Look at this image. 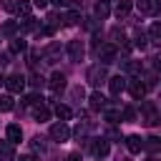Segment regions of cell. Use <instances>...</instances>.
<instances>
[{"label":"cell","instance_id":"cell-1","mask_svg":"<svg viewBox=\"0 0 161 161\" xmlns=\"http://www.w3.org/2000/svg\"><path fill=\"white\" fill-rule=\"evenodd\" d=\"M96 55H98V60L103 65H108V63L118 60V48H116V43H103V45L96 48Z\"/></svg>","mask_w":161,"mask_h":161},{"label":"cell","instance_id":"cell-2","mask_svg":"<svg viewBox=\"0 0 161 161\" xmlns=\"http://www.w3.org/2000/svg\"><path fill=\"white\" fill-rule=\"evenodd\" d=\"M141 121H143L146 126H156V123L161 121V116H158V111H156V106H153L151 101H143V103H141Z\"/></svg>","mask_w":161,"mask_h":161},{"label":"cell","instance_id":"cell-3","mask_svg":"<svg viewBox=\"0 0 161 161\" xmlns=\"http://www.w3.org/2000/svg\"><path fill=\"white\" fill-rule=\"evenodd\" d=\"M70 136H73V131L68 128V123H65V121H58V123H53V126H50V138H53L55 143H65Z\"/></svg>","mask_w":161,"mask_h":161},{"label":"cell","instance_id":"cell-4","mask_svg":"<svg viewBox=\"0 0 161 161\" xmlns=\"http://www.w3.org/2000/svg\"><path fill=\"white\" fill-rule=\"evenodd\" d=\"M88 80L93 86H101V83H108V73H106V65L103 63H96L88 68Z\"/></svg>","mask_w":161,"mask_h":161},{"label":"cell","instance_id":"cell-5","mask_svg":"<svg viewBox=\"0 0 161 161\" xmlns=\"http://www.w3.org/2000/svg\"><path fill=\"white\" fill-rule=\"evenodd\" d=\"M86 141H88L91 153H93L96 158H106V156H108L111 146H108V141H106V138H86Z\"/></svg>","mask_w":161,"mask_h":161},{"label":"cell","instance_id":"cell-6","mask_svg":"<svg viewBox=\"0 0 161 161\" xmlns=\"http://www.w3.org/2000/svg\"><path fill=\"white\" fill-rule=\"evenodd\" d=\"M3 83H5V88H8L10 93H23V88H25V83H28V80H25V75L13 73V75H8Z\"/></svg>","mask_w":161,"mask_h":161},{"label":"cell","instance_id":"cell-7","mask_svg":"<svg viewBox=\"0 0 161 161\" xmlns=\"http://www.w3.org/2000/svg\"><path fill=\"white\" fill-rule=\"evenodd\" d=\"M126 78H128V75H126ZM126 91H128V93H131L136 101H138V98L143 101V96H146V91H148V88L143 86V80H141V78H128V83H126Z\"/></svg>","mask_w":161,"mask_h":161},{"label":"cell","instance_id":"cell-8","mask_svg":"<svg viewBox=\"0 0 161 161\" xmlns=\"http://www.w3.org/2000/svg\"><path fill=\"white\" fill-rule=\"evenodd\" d=\"M83 55H86V45H83V40H70L68 43V58L73 60V63H80L83 60Z\"/></svg>","mask_w":161,"mask_h":161},{"label":"cell","instance_id":"cell-9","mask_svg":"<svg viewBox=\"0 0 161 161\" xmlns=\"http://www.w3.org/2000/svg\"><path fill=\"white\" fill-rule=\"evenodd\" d=\"M126 83H128L126 75H113V78H108V91H111L113 96H121V93L126 91Z\"/></svg>","mask_w":161,"mask_h":161},{"label":"cell","instance_id":"cell-10","mask_svg":"<svg viewBox=\"0 0 161 161\" xmlns=\"http://www.w3.org/2000/svg\"><path fill=\"white\" fill-rule=\"evenodd\" d=\"M136 8L143 15H156L158 8H161V0H136Z\"/></svg>","mask_w":161,"mask_h":161},{"label":"cell","instance_id":"cell-11","mask_svg":"<svg viewBox=\"0 0 161 161\" xmlns=\"http://www.w3.org/2000/svg\"><path fill=\"white\" fill-rule=\"evenodd\" d=\"M60 53H63V48H60L58 43H50L40 55H43V60H45V63H55V60H60Z\"/></svg>","mask_w":161,"mask_h":161},{"label":"cell","instance_id":"cell-12","mask_svg":"<svg viewBox=\"0 0 161 161\" xmlns=\"http://www.w3.org/2000/svg\"><path fill=\"white\" fill-rule=\"evenodd\" d=\"M126 146H128V151H131V153H141V151L146 148V138H141V136L131 133V136H126Z\"/></svg>","mask_w":161,"mask_h":161},{"label":"cell","instance_id":"cell-13","mask_svg":"<svg viewBox=\"0 0 161 161\" xmlns=\"http://www.w3.org/2000/svg\"><path fill=\"white\" fill-rule=\"evenodd\" d=\"M48 86L53 88V93H60V91L65 88V73H60V70H55V73L50 75V80H48Z\"/></svg>","mask_w":161,"mask_h":161},{"label":"cell","instance_id":"cell-14","mask_svg":"<svg viewBox=\"0 0 161 161\" xmlns=\"http://www.w3.org/2000/svg\"><path fill=\"white\" fill-rule=\"evenodd\" d=\"M0 161H15V146H13V141H0Z\"/></svg>","mask_w":161,"mask_h":161},{"label":"cell","instance_id":"cell-15","mask_svg":"<svg viewBox=\"0 0 161 161\" xmlns=\"http://www.w3.org/2000/svg\"><path fill=\"white\" fill-rule=\"evenodd\" d=\"M88 101H91V108H93V111H103V108L108 106V101H106V96H103L101 91H93Z\"/></svg>","mask_w":161,"mask_h":161},{"label":"cell","instance_id":"cell-16","mask_svg":"<svg viewBox=\"0 0 161 161\" xmlns=\"http://www.w3.org/2000/svg\"><path fill=\"white\" fill-rule=\"evenodd\" d=\"M33 118H35V121H40V123H43V121H48V118H50V108H48L43 101H40V103H35V106H33Z\"/></svg>","mask_w":161,"mask_h":161},{"label":"cell","instance_id":"cell-17","mask_svg":"<svg viewBox=\"0 0 161 161\" xmlns=\"http://www.w3.org/2000/svg\"><path fill=\"white\" fill-rule=\"evenodd\" d=\"M103 118H106L108 123H121L123 108H111V106H106V108H103Z\"/></svg>","mask_w":161,"mask_h":161},{"label":"cell","instance_id":"cell-18","mask_svg":"<svg viewBox=\"0 0 161 161\" xmlns=\"http://www.w3.org/2000/svg\"><path fill=\"white\" fill-rule=\"evenodd\" d=\"M123 70H126L128 78H138V75L143 73V68H141L138 60H126V63H123Z\"/></svg>","mask_w":161,"mask_h":161},{"label":"cell","instance_id":"cell-19","mask_svg":"<svg viewBox=\"0 0 161 161\" xmlns=\"http://www.w3.org/2000/svg\"><path fill=\"white\" fill-rule=\"evenodd\" d=\"M5 136H8V141H13V143H20V141H23V128H20L18 123H10V126L5 128Z\"/></svg>","mask_w":161,"mask_h":161},{"label":"cell","instance_id":"cell-20","mask_svg":"<svg viewBox=\"0 0 161 161\" xmlns=\"http://www.w3.org/2000/svg\"><path fill=\"white\" fill-rule=\"evenodd\" d=\"M131 8H133V3H131V0H118V3H116V8H113V15L121 20V18H126V15L131 13Z\"/></svg>","mask_w":161,"mask_h":161},{"label":"cell","instance_id":"cell-21","mask_svg":"<svg viewBox=\"0 0 161 161\" xmlns=\"http://www.w3.org/2000/svg\"><path fill=\"white\" fill-rule=\"evenodd\" d=\"M108 13H111V8H108V0H98V3H96V8H93V15H96V20H106V18H108Z\"/></svg>","mask_w":161,"mask_h":161},{"label":"cell","instance_id":"cell-22","mask_svg":"<svg viewBox=\"0 0 161 161\" xmlns=\"http://www.w3.org/2000/svg\"><path fill=\"white\" fill-rule=\"evenodd\" d=\"M20 33V25L15 23V20H8V23H3V28H0V35H8V38H15Z\"/></svg>","mask_w":161,"mask_h":161},{"label":"cell","instance_id":"cell-23","mask_svg":"<svg viewBox=\"0 0 161 161\" xmlns=\"http://www.w3.org/2000/svg\"><path fill=\"white\" fill-rule=\"evenodd\" d=\"M28 50V43L20 38V35H15L13 40H10V53H25Z\"/></svg>","mask_w":161,"mask_h":161},{"label":"cell","instance_id":"cell-24","mask_svg":"<svg viewBox=\"0 0 161 161\" xmlns=\"http://www.w3.org/2000/svg\"><path fill=\"white\" fill-rule=\"evenodd\" d=\"M148 40H151V43H156V45H161V20H158V23H153V25L148 28Z\"/></svg>","mask_w":161,"mask_h":161},{"label":"cell","instance_id":"cell-25","mask_svg":"<svg viewBox=\"0 0 161 161\" xmlns=\"http://www.w3.org/2000/svg\"><path fill=\"white\" fill-rule=\"evenodd\" d=\"M83 18H80V13L78 10H70V13H65L63 15V25H78Z\"/></svg>","mask_w":161,"mask_h":161},{"label":"cell","instance_id":"cell-26","mask_svg":"<svg viewBox=\"0 0 161 161\" xmlns=\"http://www.w3.org/2000/svg\"><path fill=\"white\" fill-rule=\"evenodd\" d=\"M53 113H55V116H58V118H60V121H68V118H70V116H73V111H70V108H68V106H63V103H58V106H55V108H53Z\"/></svg>","mask_w":161,"mask_h":161},{"label":"cell","instance_id":"cell-27","mask_svg":"<svg viewBox=\"0 0 161 161\" xmlns=\"http://www.w3.org/2000/svg\"><path fill=\"white\" fill-rule=\"evenodd\" d=\"M73 136H75L78 141H86V138H88V121H83V123H78V126L73 128Z\"/></svg>","mask_w":161,"mask_h":161},{"label":"cell","instance_id":"cell-28","mask_svg":"<svg viewBox=\"0 0 161 161\" xmlns=\"http://www.w3.org/2000/svg\"><path fill=\"white\" fill-rule=\"evenodd\" d=\"M30 148H33L35 153H43V151H45V138H43V136H33V138H30Z\"/></svg>","mask_w":161,"mask_h":161},{"label":"cell","instance_id":"cell-29","mask_svg":"<svg viewBox=\"0 0 161 161\" xmlns=\"http://www.w3.org/2000/svg\"><path fill=\"white\" fill-rule=\"evenodd\" d=\"M13 111V96L10 93H0V113Z\"/></svg>","mask_w":161,"mask_h":161},{"label":"cell","instance_id":"cell-30","mask_svg":"<svg viewBox=\"0 0 161 161\" xmlns=\"http://www.w3.org/2000/svg\"><path fill=\"white\" fill-rule=\"evenodd\" d=\"M30 8H33V3H30V0H20L15 13H18V15H23V18H30Z\"/></svg>","mask_w":161,"mask_h":161},{"label":"cell","instance_id":"cell-31","mask_svg":"<svg viewBox=\"0 0 161 161\" xmlns=\"http://www.w3.org/2000/svg\"><path fill=\"white\" fill-rule=\"evenodd\" d=\"M138 78L143 80V86H146V88H153V86H156V80H158V78H156V73H141Z\"/></svg>","mask_w":161,"mask_h":161},{"label":"cell","instance_id":"cell-32","mask_svg":"<svg viewBox=\"0 0 161 161\" xmlns=\"http://www.w3.org/2000/svg\"><path fill=\"white\" fill-rule=\"evenodd\" d=\"M138 118V113H136V108L133 106H123V121H128V123H133Z\"/></svg>","mask_w":161,"mask_h":161},{"label":"cell","instance_id":"cell-33","mask_svg":"<svg viewBox=\"0 0 161 161\" xmlns=\"http://www.w3.org/2000/svg\"><path fill=\"white\" fill-rule=\"evenodd\" d=\"M43 98L38 96V93H28V96H23V106H35V103H40Z\"/></svg>","mask_w":161,"mask_h":161},{"label":"cell","instance_id":"cell-34","mask_svg":"<svg viewBox=\"0 0 161 161\" xmlns=\"http://www.w3.org/2000/svg\"><path fill=\"white\" fill-rule=\"evenodd\" d=\"M146 148H148V151H158V148H161V138H158V136L146 138Z\"/></svg>","mask_w":161,"mask_h":161},{"label":"cell","instance_id":"cell-35","mask_svg":"<svg viewBox=\"0 0 161 161\" xmlns=\"http://www.w3.org/2000/svg\"><path fill=\"white\" fill-rule=\"evenodd\" d=\"M30 86H33V88H43V86H45V78H43L40 73H33V75H30Z\"/></svg>","mask_w":161,"mask_h":161},{"label":"cell","instance_id":"cell-36","mask_svg":"<svg viewBox=\"0 0 161 161\" xmlns=\"http://www.w3.org/2000/svg\"><path fill=\"white\" fill-rule=\"evenodd\" d=\"M111 38H113V43H126V40H123V38H126V35H123V30H118V28H113V30H111Z\"/></svg>","mask_w":161,"mask_h":161},{"label":"cell","instance_id":"cell-37","mask_svg":"<svg viewBox=\"0 0 161 161\" xmlns=\"http://www.w3.org/2000/svg\"><path fill=\"white\" fill-rule=\"evenodd\" d=\"M3 8H5L8 13H15V10H18V3H15V0H3Z\"/></svg>","mask_w":161,"mask_h":161},{"label":"cell","instance_id":"cell-38","mask_svg":"<svg viewBox=\"0 0 161 161\" xmlns=\"http://www.w3.org/2000/svg\"><path fill=\"white\" fill-rule=\"evenodd\" d=\"M146 43H148V40H146V35L141 33V35H136V43H133V45H136V48H146Z\"/></svg>","mask_w":161,"mask_h":161},{"label":"cell","instance_id":"cell-39","mask_svg":"<svg viewBox=\"0 0 161 161\" xmlns=\"http://www.w3.org/2000/svg\"><path fill=\"white\" fill-rule=\"evenodd\" d=\"M50 3H55L58 8H70L73 5V0H50Z\"/></svg>","mask_w":161,"mask_h":161},{"label":"cell","instance_id":"cell-40","mask_svg":"<svg viewBox=\"0 0 161 161\" xmlns=\"http://www.w3.org/2000/svg\"><path fill=\"white\" fill-rule=\"evenodd\" d=\"M65 161H83V158H80V153H78V151H73V153H68V156H65Z\"/></svg>","mask_w":161,"mask_h":161},{"label":"cell","instance_id":"cell-41","mask_svg":"<svg viewBox=\"0 0 161 161\" xmlns=\"http://www.w3.org/2000/svg\"><path fill=\"white\" fill-rule=\"evenodd\" d=\"M20 161H40L35 153H25V156H20Z\"/></svg>","mask_w":161,"mask_h":161},{"label":"cell","instance_id":"cell-42","mask_svg":"<svg viewBox=\"0 0 161 161\" xmlns=\"http://www.w3.org/2000/svg\"><path fill=\"white\" fill-rule=\"evenodd\" d=\"M30 3H33V5H35V8H45V5H48V3H50V0H30Z\"/></svg>","mask_w":161,"mask_h":161},{"label":"cell","instance_id":"cell-43","mask_svg":"<svg viewBox=\"0 0 161 161\" xmlns=\"http://www.w3.org/2000/svg\"><path fill=\"white\" fill-rule=\"evenodd\" d=\"M108 138H121V133L116 128H108Z\"/></svg>","mask_w":161,"mask_h":161},{"label":"cell","instance_id":"cell-44","mask_svg":"<svg viewBox=\"0 0 161 161\" xmlns=\"http://www.w3.org/2000/svg\"><path fill=\"white\" fill-rule=\"evenodd\" d=\"M153 65L161 70V53H156V55H153Z\"/></svg>","mask_w":161,"mask_h":161},{"label":"cell","instance_id":"cell-45","mask_svg":"<svg viewBox=\"0 0 161 161\" xmlns=\"http://www.w3.org/2000/svg\"><path fill=\"white\" fill-rule=\"evenodd\" d=\"M0 80H5V78H3V65H0Z\"/></svg>","mask_w":161,"mask_h":161},{"label":"cell","instance_id":"cell-46","mask_svg":"<svg viewBox=\"0 0 161 161\" xmlns=\"http://www.w3.org/2000/svg\"><path fill=\"white\" fill-rule=\"evenodd\" d=\"M121 161H131V158H121Z\"/></svg>","mask_w":161,"mask_h":161},{"label":"cell","instance_id":"cell-47","mask_svg":"<svg viewBox=\"0 0 161 161\" xmlns=\"http://www.w3.org/2000/svg\"><path fill=\"white\" fill-rule=\"evenodd\" d=\"M148 161H158V158H148Z\"/></svg>","mask_w":161,"mask_h":161}]
</instances>
